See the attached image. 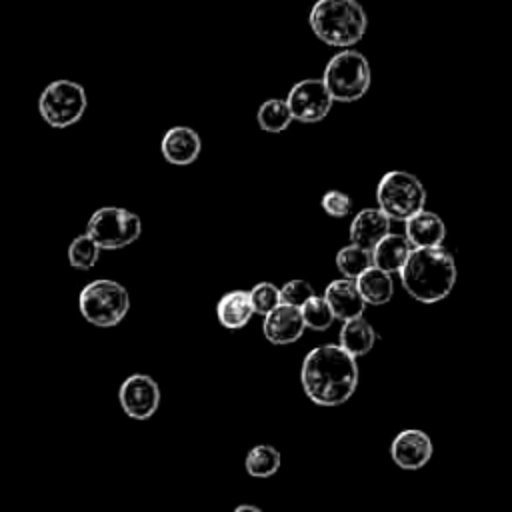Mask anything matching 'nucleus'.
Here are the masks:
<instances>
[{"label": "nucleus", "instance_id": "26", "mask_svg": "<svg viewBox=\"0 0 512 512\" xmlns=\"http://www.w3.org/2000/svg\"><path fill=\"white\" fill-rule=\"evenodd\" d=\"M248 296H250L252 310L262 316H266L276 306H280V290L272 282H258L248 290Z\"/></svg>", "mask_w": 512, "mask_h": 512}, {"label": "nucleus", "instance_id": "8", "mask_svg": "<svg viewBox=\"0 0 512 512\" xmlns=\"http://www.w3.org/2000/svg\"><path fill=\"white\" fill-rule=\"evenodd\" d=\"M88 106L84 88L72 80H54L50 82L40 98L38 112L42 120L52 128H66L76 124Z\"/></svg>", "mask_w": 512, "mask_h": 512}, {"label": "nucleus", "instance_id": "29", "mask_svg": "<svg viewBox=\"0 0 512 512\" xmlns=\"http://www.w3.org/2000/svg\"><path fill=\"white\" fill-rule=\"evenodd\" d=\"M232 512H262V510L258 506H252V504H240Z\"/></svg>", "mask_w": 512, "mask_h": 512}, {"label": "nucleus", "instance_id": "14", "mask_svg": "<svg viewBox=\"0 0 512 512\" xmlns=\"http://www.w3.org/2000/svg\"><path fill=\"white\" fill-rule=\"evenodd\" d=\"M390 222L392 220L378 208H364L352 218L350 242L370 252L386 234H390Z\"/></svg>", "mask_w": 512, "mask_h": 512}, {"label": "nucleus", "instance_id": "6", "mask_svg": "<svg viewBox=\"0 0 512 512\" xmlns=\"http://www.w3.org/2000/svg\"><path fill=\"white\" fill-rule=\"evenodd\" d=\"M378 210L384 212L390 220L406 222L416 212L424 210L426 190L422 182L404 170L386 172L376 188Z\"/></svg>", "mask_w": 512, "mask_h": 512}, {"label": "nucleus", "instance_id": "5", "mask_svg": "<svg viewBox=\"0 0 512 512\" xmlns=\"http://www.w3.org/2000/svg\"><path fill=\"white\" fill-rule=\"evenodd\" d=\"M78 308L84 320L90 324L110 328L120 324L128 314L130 294L122 284L108 278H98L80 290Z\"/></svg>", "mask_w": 512, "mask_h": 512}, {"label": "nucleus", "instance_id": "1", "mask_svg": "<svg viewBox=\"0 0 512 512\" xmlns=\"http://www.w3.org/2000/svg\"><path fill=\"white\" fill-rule=\"evenodd\" d=\"M300 384L310 402L318 406H340L356 392V358L338 344L316 346L302 360Z\"/></svg>", "mask_w": 512, "mask_h": 512}, {"label": "nucleus", "instance_id": "13", "mask_svg": "<svg viewBox=\"0 0 512 512\" xmlns=\"http://www.w3.org/2000/svg\"><path fill=\"white\" fill-rule=\"evenodd\" d=\"M160 150L170 164L188 166L200 156L202 142L198 132L190 126H174L162 136Z\"/></svg>", "mask_w": 512, "mask_h": 512}, {"label": "nucleus", "instance_id": "3", "mask_svg": "<svg viewBox=\"0 0 512 512\" xmlns=\"http://www.w3.org/2000/svg\"><path fill=\"white\" fill-rule=\"evenodd\" d=\"M308 20L316 38L338 48L360 42L368 26V16L358 0H316Z\"/></svg>", "mask_w": 512, "mask_h": 512}, {"label": "nucleus", "instance_id": "18", "mask_svg": "<svg viewBox=\"0 0 512 512\" xmlns=\"http://www.w3.org/2000/svg\"><path fill=\"white\" fill-rule=\"evenodd\" d=\"M356 290L362 296L364 304H372V306H382L388 304L394 296V282H392V274L370 266L368 270H364L356 280Z\"/></svg>", "mask_w": 512, "mask_h": 512}, {"label": "nucleus", "instance_id": "16", "mask_svg": "<svg viewBox=\"0 0 512 512\" xmlns=\"http://www.w3.org/2000/svg\"><path fill=\"white\" fill-rule=\"evenodd\" d=\"M406 240L410 248H434L442 246L446 238V226L436 212L420 210L410 216L406 222Z\"/></svg>", "mask_w": 512, "mask_h": 512}, {"label": "nucleus", "instance_id": "19", "mask_svg": "<svg viewBox=\"0 0 512 512\" xmlns=\"http://www.w3.org/2000/svg\"><path fill=\"white\" fill-rule=\"evenodd\" d=\"M410 250L412 248L404 236L390 232L370 250L372 266H376L388 274L398 272L402 268V264L406 262Z\"/></svg>", "mask_w": 512, "mask_h": 512}, {"label": "nucleus", "instance_id": "21", "mask_svg": "<svg viewBox=\"0 0 512 512\" xmlns=\"http://www.w3.org/2000/svg\"><path fill=\"white\" fill-rule=\"evenodd\" d=\"M282 456L272 444H258L246 454V472L252 478H270L280 470Z\"/></svg>", "mask_w": 512, "mask_h": 512}, {"label": "nucleus", "instance_id": "7", "mask_svg": "<svg viewBox=\"0 0 512 512\" xmlns=\"http://www.w3.org/2000/svg\"><path fill=\"white\" fill-rule=\"evenodd\" d=\"M140 232V216L118 206L98 208L86 224V236H90L100 250L126 248L138 240Z\"/></svg>", "mask_w": 512, "mask_h": 512}, {"label": "nucleus", "instance_id": "11", "mask_svg": "<svg viewBox=\"0 0 512 512\" xmlns=\"http://www.w3.org/2000/svg\"><path fill=\"white\" fill-rule=\"evenodd\" d=\"M432 438L418 428H406L398 432L390 444V456L396 466L404 470H418L432 458Z\"/></svg>", "mask_w": 512, "mask_h": 512}, {"label": "nucleus", "instance_id": "24", "mask_svg": "<svg viewBox=\"0 0 512 512\" xmlns=\"http://www.w3.org/2000/svg\"><path fill=\"white\" fill-rule=\"evenodd\" d=\"M300 314H302L304 326L310 330H316V332L328 330L334 322V314H332L330 306L326 304V300L322 296H316V294L300 306Z\"/></svg>", "mask_w": 512, "mask_h": 512}, {"label": "nucleus", "instance_id": "2", "mask_svg": "<svg viewBox=\"0 0 512 512\" xmlns=\"http://www.w3.org/2000/svg\"><path fill=\"white\" fill-rule=\"evenodd\" d=\"M398 272L404 290L424 304L444 300L456 284V262L444 246L412 248Z\"/></svg>", "mask_w": 512, "mask_h": 512}, {"label": "nucleus", "instance_id": "17", "mask_svg": "<svg viewBox=\"0 0 512 512\" xmlns=\"http://www.w3.org/2000/svg\"><path fill=\"white\" fill-rule=\"evenodd\" d=\"M252 314L254 310L246 290H230L216 304L218 322L228 330L244 328L250 322Z\"/></svg>", "mask_w": 512, "mask_h": 512}, {"label": "nucleus", "instance_id": "20", "mask_svg": "<svg viewBox=\"0 0 512 512\" xmlns=\"http://www.w3.org/2000/svg\"><path fill=\"white\" fill-rule=\"evenodd\" d=\"M376 344V332L372 328V324L368 320L360 318H352L346 320L340 328V342L338 346L342 350H346L350 356L358 358L368 354Z\"/></svg>", "mask_w": 512, "mask_h": 512}, {"label": "nucleus", "instance_id": "15", "mask_svg": "<svg viewBox=\"0 0 512 512\" xmlns=\"http://www.w3.org/2000/svg\"><path fill=\"white\" fill-rule=\"evenodd\" d=\"M322 298L330 306V310L334 314V320H342V322L352 320V318H360L364 308H366L362 296L356 290L354 280H348V278L332 280L326 286Z\"/></svg>", "mask_w": 512, "mask_h": 512}, {"label": "nucleus", "instance_id": "23", "mask_svg": "<svg viewBox=\"0 0 512 512\" xmlns=\"http://www.w3.org/2000/svg\"><path fill=\"white\" fill-rule=\"evenodd\" d=\"M336 266H338L342 278L356 280L364 270H368L372 266V254L364 248L348 244L338 250Z\"/></svg>", "mask_w": 512, "mask_h": 512}, {"label": "nucleus", "instance_id": "4", "mask_svg": "<svg viewBox=\"0 0 512 512\" xmlns=\"http://www.w3.org/2000/svg\"><path fill=\"white\" fill-rule=\"evenodd\" d=\"M336 102H354L360 100L372 82L370 64L364 54L352 48H344L332 56L320 78Z\"/></svg>", "mask_w": 512, "mask_h": 512}, {"label": "nucleus", "instance_id": "22", "mask_svg": "<svg viewBox=\"0 0 512 512\" xmlns=\"http://www.w3.org/2000/svg\"><path fill=\"white\" fill-rule=\"evenodd\" d=\"M256 120H258V126L264 132L278 134V132H284L290 126L292 116H290V110H288L284 100L268 98L260 104V108L256 112Z\"/></svg>", "mask_w": 512, "mask_h": 512}, {"label": "nucleus", "instance_id": "27", "mask_svg": "<svg viewBox=\"0 0 512 512\" xmlns=\"http://www.w3.org/2000/svg\"><path fill=\"white\" fill-rule=\"evenodd\" d=\"M280 290V304H286V306H294V308H300L306 300H310L314 296V288L310 282L302 280V278H294V280H288Z\"/></svg>", "mask_w": 512, "mask_h": 512}, {"label": "nucleus", "instance_id": "9", "mask_svg": "<svg viewBox=\"0 0 512 512\" xmlns=\"http://www.w3.org/2000/svg\"><path fill=\"white\" fill-rule=\"evenodd\" d=\"M284 102L290 110L292 120H298L302 124H316L324 120L334 104L320 78H304L296 82Z\"/></svg>", "mask_w": 512, "mask_h": 512}, {"label": "nucleus", "instance_id": "28", "mask_svg": "<svg viewBox=\"0 0 512 512\" xmlns=\"http://www.w3.org/2000/svg\"><path fill=\"white\" fill-rule=\"evenodd\" d=\"M322 208L332 218H344L352 212V198L340 190H328L322 196Z\"/></svg>", "mask_w": 512, "mask_h": 512}, {"label": "nucleus", "instance_id": "12", "mask_svg": "<svg viewBox=\"0 0 512 512\" xmlns=\"http://www.w3.org/2000/svg\"><path fill=\"white\" fill-rule=\"evenodd\" d=\"M304 320L300 314V308L294 306H286L280 304L276 306L272 312H268L264 316V336L268 342L284 346V344H292L296 340H300V336L304 334Z\"/></svg>", "mask_w": 512, "mask_h": 512}, {"label": "nucleus", "instance_id": "10", "mask_svg": "<svg viewBox=\"0 0 512 512\" xmlns=\"http://www.w3.org/2000/svg\"><path fill=\"white\" fill-rule=\"evenodd\" d=\"M118 400L128 418L148 420L160 406V386L148 374H132L120 384Z\"/></svg>", "mask_w": 512, "mask_h": 512}, {"label": "nucleus", "instance_id": "25", "mask_svg": "<svg viewBox=\"0 0 512 512\" xmlns=\"http://www.w3.org/2000/svg\"><path fill=\"white\" fill-rule=\"evenodd\" d=\"M98 256H100V248L86 234L76 236L68 246V262L72 268L90 270L98 262Z\"/></svg>", "mask_w": 512, "mask_h": 512}]
</instances>
